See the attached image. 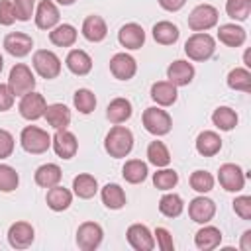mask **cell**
Here are the masks:
<instances>
[{"mask_svg": "<svg viewBox=\"0 0 251 251\" xmlns=\"http://www.w3.org/2000/svg\"><path fill=\"white\" fill-rule=\"evenodd\" d=\"M176 182H178V175H176L173 169H163V171H157V173L153 175V184H155L159 190H169V188H173Z\"/></svg>", "mask_w": 251, "mask_h": 251, "instance_id": "obj_41", "label": "cell"}, {"mask_svg": "<svg viewBox=\"0 0 251 251\" xmlns=\"http://www.w3.org/2000/svg\"><path fill=\"white\" fill-rule=\"evenodd\" d=\"M218 180L220 184L227 190V192H239L243 188V182H245V175L243 171L233 165V163H226L220 167L218 171Z\"/></svg>", "mask_w": 251, "mask_h": 251, "instance_id": "obj_9", "label": "cell"}, {"mask_svg": "<svg viewBox=\"0 0 251 251\" xmlns=\"http://www.w3.org/2000/svg\"><path fill=\"white\" fill-rule=\"evenodd\" d=\"M159 210L167 218H176L182 212V198L178 194H165L159 200Z\"/></svg>", "mask_w": 251, "mask_h": 251, "instance_id": "obj_38", "label": "cell"}, {"mask_svg": "<svg viewBox=\"0 0 251 251\" xmlns=\"http://www.w3.org/2000/svg\"><path fill=\"white\" fill-rule=\"evenodd\" d=\"M178 27L171 22H159L153 25V37L161 45H173L178 39Z\"/></svg>", "mask_w": 251, "mask_h": 251, "instance_id": "obj_30", "label": "cell"}, {"mask_svg": "<svg viewBox=\"0 0 251 251\" xmlns=\"http://www.w3.org/2000/svg\"><path fill=\"white\" fill-rule=\"evenodd\" d=\"M18 182H20L18 173L8 165H0V190L2 192H12V190H16Z\"/></svg>", "mask_w": 251, "mask_h": 251, "instance_id": "obj_43", "label": "cell"}, {"mask_svg": "<svg viewBox=\"0 0 251 251\" xmlns=\"http://www.w3.org/2000/svg\"><path fill=\"white\" fill-rule=\"evenodd\" d=\"M75 108L80 112V114H90L96 106V96L88 90V88H78L75 92Z\"/></svg>", "mask_w": 251, "mask_h": 251, "instance_id": "obj_39", "label": "cell"}, {"mask_svg": "<svg viewBox=\"0 0 251 251\" xmlns=\"http://www.w3.org/2000/svg\"><path fill=\"white\" fill-rule=\"evenodd\" d=\"M4 47L14 57H25L33 47V39L22 31H14L4 37Z\"/></svg>", "mask_w": 251, "mask_h": 251, "instance_id": "obj_15", "label": "cell"}, {"mask_svg": "<svg viewBox=\"0 0 251 251\" xmlns=\"http://www.w3.org/2000/svg\"><path fill=\"white\" fill-rule=\"evenodd\" d=\"M151 98L161 106H171L176 100V86L173 82H155L151 86Z\"/></svg>", "mask_w": 251, "mask_h": 251, "instance_id": "obj_27", "label": "cell"}, {"mask_svg": "<svg viewBox=\"0 0 251 251\" xmlns=\"http://www.w3.org/2000/svg\"><path fill=\"white\" fill-rule=\"evenodd\" d=\"M71 200H73V196H71V192L67 190V188H63V186H51L49 188V192H47V206L51 208V210H55V212H63V210H67L69 206H71Z\"/></svg>", "mask_w": 251, "mask_h": 251, "instance_id": "obj_28", "label": "cell"}, {"mask_svg": "<svg viewBox=\"0 0 251 251\" xmlns=\"http://www.w3.org/2000/svg\"><path fill=\"white\" fill-rule=\"evenodd\" d=\"M118 39L126 49H139L145 41V31L137 24H126L118 31Z\"/></svg>", "mask_w": 251, "mask_h": 251, "instance_id": "obj_17", "label": "cell"}, {"mask_svg": "<svg viewBox=\"0 0 251 251\" xmlns=\"http://www.w3.org/2000/svg\"><path fill=\"white\" fill-rule=\"evenodd\" d=\"M110 71L116 78L120 80H129L135 71H137V65H135V59L131 55H126V53H116L112 59H110Z\"/></svg>", "mask_w": 251, "mask_h": 251, "instance_id": "obj_11", "label": "cell"}, {"mask_svg": "<svg viewBox=\"0 0 251 251\" xmlns=\"http://www.w3.org/2000/svg\"><path fill=\"white\" fill-rule=\"evenodd\" d=\"M102 202L110 210H120L126 204V194L118 184H106L102 188Z\"/></svg>", "mask_w": 251, "mask_h": 251, "instance_id": "obj_34", "label": "cell"}, {"mask_svg": "<svg viewBox=\"0 0 251 251\" xmlns=\"http://www.w3.org/2000/svg\"><path fill=\"white\" fill-rule=\"evenodd\" d=\"M184 2H186V0H159V4H161L165 10H169V12L180 10V8L184 6Z\"/></svg>", "mask_w": 251, "mask_h": 251, "instance_id": "obj_50", "label": "cell"}, {"mask_svg": "<svg viewBox=\"0 0 251 251\" xmlns=\"http://www.w3.org/2000/svg\"><path fill=\"white\" fill-rule=\"evenodd\" d=\"M102 227L94 222H84L78 226L76 229V245L82 249V251H92L100 245L102 241Z\"/></svg>", "mask_w": 251, "mask_h": 251, "instance_id": "obj_8", "label": "cell"}, {"mask_svg": "<svg viewBox=\"0 0 251 251\" xmlns=\"http://www.w3.org/2000/svg\"><path fill=\"white\" fill-rule=\"evenodd\" d=\"M2 67H4V59H2V55H0V71H2Z\"/></svg>", "mask_w": 251, "mask_h": 251, "instance_id": "obj_53", "label": "cell"}, {"mask_svg": "<svg viewBox=\"0 0 251 251\" xmlns=\"http://www.w3.org/2000/svg\"><path fill=\"white\" fill-rule=\"evenodd\" d=\"M14 151V137L10 131L6 129H0V159H6L10 157Z\"/></svg>", "mask_w": 251, "mask_h": 251, "instance_id": "obj_47", "label": "cell"}, {"mask_svg": "<svg viewBox=\"0 0 251 251\" xmlns=\"http://www.w3.org/2000/svg\"><path fill=\"white\" fill-rule=\"evenodd\" d=\"M216 43L214 37L208 33H194L186 39L184 43V53L192 59V61H206L214 55Z\"/></svg>", "mask_w": 251, "mask_h": 251, "instance_id": "obj_2", "label": "cell"}, {"mask_svg": "<svg viewBox=\"0 0 251 251\" xmlns=\"http://www.w3.org/2000/svg\"><path fill=\"white\" fill-rule=\"evenodd\" d=\"M16 22V12H14V4L8 0H0V24L2 25H10Z\"/></svg>", "mask_w": 251, "mask_h": 251, "instance_id": "obj_46", "label": "cell"}, {"mask_svg": "<svg viewBox=\"0 0 251 251\" xmlns=\"http://www.w3.org/2000/svg\"><path fill=\"white\" fill-rule=\"evenodd\" d=\"M106 33H108V29H106V24H104V20L100 16H88L84 20V24H82V35L88 41H92V43L102 41L106 37Z\"/></svg>", "mask_w": 251, "mask_h": 251, "instance_id": "obj_22", "label": "cell"}, {"mask_svg": "<svg viewBox=\"0 0 251 251\" xmlns=\"http://www.w3.org/2000/svg\"><path fill=\"white\" fill-rule=\"evenodd\" d=\"M104 147L110 153V157H116V159L126 157L131 151V147H133V135H131V131L127 127L116 126V127H112L108 131Z\"/></svg>", "mask_w": 251, "mask_h": 251, "instance_id": "obj_1", "label": "cell"}, {"mask_svg": "<svg viewBox=\"0 0 251 251\" xmlns=\"http://www.w3.org/2000/svg\"><path fill=\"white\" fill-rule=\"evenodd\" d=\"M122 175H124V178H126L127 182L139 184V182H143V180L147 178V165H145L143 161H139V159H131V161H127V163L124 165Z\"/></svg>", "mask_w": 251, "mask_h": 251, "instance_id": "obj_33", "label": "cell"}, {"mask_svg": "<svg viewBox=\"0 0 251 251\" xmlns=\"http://www.w3.org/2000/svg\"><path fill=\"white\" fill-rule=\"evenodd\" d=\"M190 186L196 192H208L214 186V176L210 173H206V171H194L190 175Z\"/></svg>", "mask_w": 251, "mask_h": 251, "instance_id": "obj_42", "label": "cell"}, {"mask_svg": "<svg viewBox=\"0 0 251 251\" xmlns=\"http://www.w3.org/2000/svg\"><path fill=\"white\" fill-rule=\"evenodd\" d=\"M106 116L112 124H122L126 120L131 118V102L126 98H116L108 104L106 108Z\"/></svg>", "mask_w": 251, "mask_h": 251, "instance_id": "obj_23", "label": "cell"}, {"mask_svg": "<svg viewBox=\"0 0 251 251\" xmlns=\"http://www.w3.org/2000/svg\"><path fill=\"white\" fill-rule=\"evenodd\" d=\"M216 214V204L210 200V198H204V196H198L190 202L188 206V216L192 222L196 224H206L214 218Z\"/></svg>", "mask_w": 251, "mask_h": 251, "instance_id": "obj_12", "label": "cell"}, {"mask_svg": "<svg viewBox=\"0 0 251 251\" xmlns=\"http://www.w3.org/2000/svg\"><path fill=\"white\" fill-rule=\"evenodd\" d=\"M196 149L200 155L204 157H214L220 149H222V139L218 133L214 131H202L198 137H196Z\"/></svg>", "mask_w": 251, "mask_h": 251, "instance_id": "obj_24", "label": "cell"}, {"mask_svg": "<svg viewBox=\"0 0 251 251\" xmlns=\"http://www.w3.org/2000/svg\"><path fill=\"white\" fill-rule=\"evenodd\" d=\"M241 249H243V251H251V231H249V229L243 233V239H241Z\"/></svg>", "mask_w": 251, "mask_h": 251, "instance_id": "obj_51", "label": "cell"}, {"mask_svg": "<svg viewBox=\"0 0 251 251\" xmlns=\"http://www.w3.org/2000/svg\"><path fill=\"white\" fill-rule=\"evenodd\" d=\"M127 241L137 251H151L155 247V239L151 231L141 224H133L127 227Z\"/></svg>", "mask_w": 251, "mask_h": 251, "instance_id": "obj_14", "label": "cell"}, {"mask_svg": "<svg viewBox=\"0 0 251 251\" xmlns=\"http://www.w3.org/2000/svg\"><path fill=\"white\" fill-rule=\"evenodd\" d=\"M59 22V10L51 0H41L35 14V24L39 29H51Z\"/></svg>", "mask_w": 251, "mask_h": 251, "instance_id": "obj_18", "label": "cell"}, {"mask_svg": "<svg viewBox=\"0 0 251 251\" xmlns=\"http://www.w3.org/2000/svg\"><path fill=\"white\" fill-rule=\"evenodd\" d=\"M212 122H214L216 127H220V129H224V131H229V129H233V127L237 126V114H235L231 108L222 106V108H218V110L212 114Z\"/></svg>", "mask_w": 251, "mask_h": 251, "instance_id": "obj_35", "label": "cell"}, {"mask_svg": "<svg viewBox=\"0 0 251 251\" xmlns=\"http://www.w3.org/2000/svg\"><path fill=\"white\" fill-rule=\"evenodd\" d=\"M14 12H16V20L20 22H27L31 18L33 12V0H14Z\"/></svg>", "mask_w": 251, "mask_h": 251, "instance_id": "obj_44", "label": "cell"}, {"mask_svg": "<svg viewBox=\"0 0 251 251\" xmlns=\"http://www.w3.org/2000/svg\"><path fill=\"white\" fill-rule=\"evenodd\" d=\"M67 67L71 73L82 76V75H88L90 69H92V59L88 57V53H84L82 49H73L69 55H67Z\"/></svg>", "mask_w": 251, "mask_h": 251, "instance_id": "obj_21", "label": "cell"}, {"mask_svg": "<svg viewBox=\"0 0 251 251\" xmlns=\"http://www.w3.org/2000/svg\"><path fill=\"white\" fill-rule=\"evenodd\" d=\"M33 67L43 78H57L61 73V61L53 51L39 49L33 55Z\"/></svg>", "mask_w": 251, "mask_h": 251, "instance_id": "obj_5", "label": "cell"}, {"mask_svg": "<svg viewBox=\"0 0 251 251\" xmlns=\"http://www.w3.org/2000/svg\"><path fill=\"white\" fill-rule=\"evenodd\" d=\"M33 227L27 224V222H16L10 226V231H8V241L12 247L16 249H25L31 245L33 241Z\"/></svg>", "mask_w": 251, "mask_h": 251, "instance_id": "obj_13", "label": "cell"}, {"mask_svg": "<svg viewBox=\"0 0 251 251\" xmlns=\"http://www.w3.org/2000/svg\"><path fill=\"white\" fill-rule=\"evenodd\" d=\"M227 84L233 90L241 92H251V73L247 69H233L227 75Z\"/></svg>", "mask_w": 251, "mask_h": 251, "instance_id": "obj_37", "label": "cell"}, {"mask_svg": "<svg viewBox=\"0 0 251 251\" xmlns=\"http://www.w3.org/2000/svg\"><path fill=\"white\" fill-rule=\"evenodd\" d=\"M73 188H75V194L78 198H92L98 190V182L92 175H78L73 178Z\"/></svg>", "mask_w": 251, "mask_h": 251, "instance_id": "obj_31", "label": "cell"}, {"mask_svg": "<svg viewBox=\"0 0 251 251\" xmlns=\"http://www.w3.org/2000/svg\"><path fill=\"white\" fill-rule=\"evenodd\" d=\"M45 98L37 92H27L22 96V102H20V114L25 118V120H37L45 114Z\"/></svg>", "mask_w": 251, "mask_h": 251, "instance_id": "obj_10", "label": "cell"}, {"mask_svg": "<svg viewBox=\"0 0 251 251\" xmlns=\"http://www.w3.org/2000/svg\"><path fill=\"white\" fill-rule=\"evenodd\" d=\"M167 76H169V82H173L175 86H186L194 76V67L186 61H175L167 69Z\"/></svg>", "mask_w": 251, "mask_h": 251, "instance_id": "obj_19", "label": "cell"}, {"mask_svg": "<svg viewBox=\"0 0 251 251\" xmlns=\"http://www.w3.org/2000/svg\"><path fill=\"white\" fill-rule=\"evenodd\" d=\"M61 180V169L53 163H47V165H41L37 171H35V182L43 188H51L55 184H59Z\"/></svg>", "mask_w": 251, "mask_h": 251, "instance_id": "obj_29", "label": "cell"}, {"mask_svg": "<svg viewBox=\"0 0 251 251\" xmlns=\"http://www.w3.org/2000/svg\"><path fill=\"white\" fill-rule=\"evenodd\" d=\"M147 157H149V163H153L155 167H167L171 163L169 149L165 147L163 141H151L147 147Z\"/></svg>", "mask_w": 251, "mask_h": 251, "instance_id": "obj_36", "label": "cell"}, {"mask_svg": "<svg viewBox=\"0 0 251 251\" xmlns=\"http://www.w3.org/2000/svg\"><path fill=\"white\" fill-rule=\"evenodd\" d=\"M14 104V92L10 90L8 84H0V112L10 110Z\"/></svg>", "mask_w": 251, "mask_h": 251, "instance_id": "obj_49", "label": "cell"}, {"mask_svg": "<svg viewBox=\"0 0 251 251\" xmlns=\"http://www.w3.org/2000/svg\"><path fill=\"white\" fill-rule=\"evenodd\" d=\"M226 12L229 18L233 20H247L249 12H251V0H227L226 2Z\"/></svg>", "mask_w": 251, "mask_h": 251, "instance_id": "obj_40", "label": "cell"}, {"mask_svg": "<svg viewBox=\"0 0 251 251\" xmlns=\"http://www.w3.org/2000/svg\"><path fill=\"white\" fill-rule=\"evenodd\" d=\"M49 39L53 45H59V47H71L75 41H76V29L69 24H63V25H57L53 31H49Z\"/></svg>", "mask_w": 251, "mask_h": 251, "instance_id": "obj_32", "label": "cell"}, {"mask_svg": "<svg viewBox=\"0 0 251 251\" xmlns=\"http://www.w3.org/2000/svg\"><path fill=\"white\" fill-rule=\"evenodd\" d=\"M216 22H218V10L210 4L196 6L188 16V27L194 29V31L210 29L212 25H216Z\"/></svg>", "mask_w": 251, "mask_h": 251, "instance_id": "obj_7", "label": "cell"}, {"mask_svg": "<svg viewBox=\"0 0 251 251\" xmlns=\"http://www.w3.org/2000/svg\"><path fill=\"white\" fill-rule=\"evenodd\" d=\"M233 210L241 220H251V196H239L233 200Z\"/></svg>", "mask_w": 251, "mask_h": 251, "instance_id": "obj_45", "label": "cell"}, {"mask_svg": "<svg viewBox=\"0 0 251 251\" xmlns=\"http://www.w3.org/2000/svg\"><path fill=\"white\" fill-rule=\"evenodd\" d=\"M20 141H22V147L27 151V153H33V155H39V153H45L51 145V137L47 131L35 127V126H27L22 129V135H20Z\"/></svg>", "mask_w": 251, "mask_h": 251, "instance_id": "obj_3", "label": "cell"}, {"mask_svg": "<svg viewBox=\"0 0 251 251\" xmlns=\"http://www.w3.org/2000/svg\"><path fill=\"white\" fill-rule=\"evenodd\" d=\"M218 37L227 47H239L245 41V29L239 27V25H235V24H224L218 29Z\"/></svg>", "mask_w": 251, "mask_h": 251, "instance_id": "obj_25", "label": "cell"}, {"mask_svg": "<svg viewBox=\"0 0 251 251\" xmlns=\"http://www.w3.org/2000/svg\"><path fill=\"white\" fill-rule=\"evenodd\" d=\"M155 235H157V243H159V247L163 249V251H173V237H171V233L165 229V227H157L155 229Z\"/></svg>", "mask_w": 251, "mask_h": 251, "instance_id": "obj_48", "label": "cell"}, {"mask_svg": "<svg viewBox=\"0 0 251 251\" xmlns=\"http://www.w3.org/2000/svg\"><path fill=\"white\" fill-rule=\"evenodd\" d=\"M53 149H55V153L61 157V159H71V157H75V153H76V147H78V143H76V137L71 133V131H67V129H57V133L53 135Z\"/></svg>", "mask_w": 251, "mask_h": 251, "instance_id": "obj_16", "label": "cell"}, {"mask_svg": "<svg viewBox=\"0 0 251 251\" xmlns=\"http://www.w3.org/2000/svg\"><path fill=\"white\" fill-rule=\"evenodd\" d=\"M57 2H59V4H63V6H71L75 0H57Z\"/></svg>", "mask_w": 251, "mask_h": 251, "instance_id": "obj_52", "label": "cell"}, {"mask_svg": "<svg viewBox=\"0 0 251 251\" xmlns=\"http://www.w3.org/2000/svg\"><path fill=\"white\" fill-rule=\"evenodd\" d=\"M143 126L153 135H165L171 131V116L161 108H147L143 112Z\"/></svg>", "mask_w": 251, "mask_h": 251, "instance_id": "obj_6", "label": "cell"}, {"mask_svg": "<svg viewBox=\"0 0 251 251\" xmlns=\"http://www.w3.org/2000/svg\"><path fill=\"white\" fill-rule=\"evenodd\" d=\"M43 116H45L47 124L51 127H55V129H65L69 126V122H71V112H69V108L65 104H51V106H47Z\"/></svg>", "mask_w": 251, "mask_h": 251, "instance_id": "obj_20", "label": "cell"}, {"mask_svg": "<svg viewBox=\"0 0 251 251\" xmlns=\"http://www.w3.org/2000/svg\"><path fill=\"white\" fill-rule=\"evenodd\" d=\"M8 86H10V90L14 92V96H24V94H27V92L33 90L35 78H33L31 71H29L24 63H18V65H14L12 71H10Z\"/></svg>", "mask_w": 251, "mask_h": 251, "instance_id": "obj_4", "label": "cell"}, {"mask_svg": "<svg viewBox=\"0 0 251 251\" xmlns=\"http://www.w3.org/2000/svg\"><path fill=\"white\" fill-rule=\"evenodd\" d=\"M194 241H196V247H198V249L210 251V249H214V247L220 245V241H222V233H220L218 227H214V226H206V227H202V229L196 231Z\"/></svg>", "mask_w": 251, "mask_h": 251, "instance_id": "obj_26", "label": "cell"}]
</instances>
